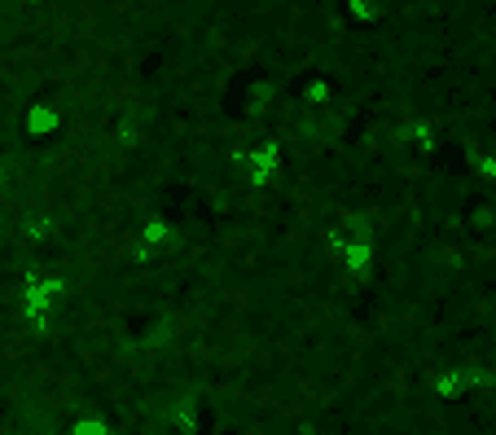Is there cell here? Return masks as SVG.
Returning a JSON list of instances; mask_svg holds the SVG:
<instances>
[{
  "mask_svg": "<svg viewBox=\"0 0 496 435\" xmlns=\"http://www.w3.org/2000/svg\"><path fill=\"white\" fill-rule=\"evenodd\" d=\"M484 172H488V176H496V158H484Z\"/></svg>",
  "mask_w": 496,
  "mask_h": 435,
  "instance_id": "8992f818",
  "label": "cell"
},
{
  "mask_svg": "<svg viewBox=\"0 0 496 435\" xmlns=\"http://www.w3.org/2000/svg\"><path fill=\"white\" fill-rule=\"evenodd\" d=\"M71 435H110V427L97 418H79V423H71Z\"/></svg>",
  "mask_w": 496,
  "mask_h": 435,
  "instance_id": "5b68a950",
  "label": "cell"
},
{
  "mask_svg": "<svg viewBox=\"0 0 496 435\" xmlns=\"http://www.w3.org/2000/svg\"><path fill=\"white\" fill-rule=\"evenodd\" d=\"M58 124H62V119H58V110H49V106H40V110L31 115V128H36V133H53Z\"/></svg>",
  "mask_w": 496,
  "mask_h": 435,
  "instance_id": "277c9868",
  "label": "cell"
},
{
  "mask_svg": "<svg viewBox=\"0 0 496 435\" xmlns=\"http://www.w3.org/2000/svg\"><path fill=\"white\" fill-rule=\"evenodd\" d=\"M22 4H40V0H22Z\"/></svg>",
  "mask_w": 496,
  "mask_h": 435,
  "instance_id": "52a82bcc",
  "label": "cell"
},
{
  "mask_svg": "<svg viewBox=\"0 0 496 435\" xmlns=\"http://www.w3.org/2000/svg\"><path fill=\"white\" fill-rule=\"evenodd\" d=\"M172 242H176V229H172L167 220H149L141 229V246H149V251H154V246H172Z\"/></svg>",
  "mask_w": 496,
  "mask_h": 435,
  "instance_id": "7a4b0ae2",
  "label": "cell"
},
{
  "mask_svg": "<svg viewBox=\"0 0 496 435\" xmlns=\"http://www.w3.org/2000/svg\"><path fill=\"white\" fill-rule=\"evenodd\" d=\"M348 9H352L356 22H378L387 9H382V0H348Z\"/></svg>",
  "mask_w": 496,
  "mask_h": 435,
  "instance_id": "3957f363",
  "label": "cell"
},
{
  "mask_svg": "<svg viewBox=\"0 0 496 435\" xmlns=\"http://www.w3.org/2000/svg\"><path fill=\"white\" fill-rule=\"evenodd\" d=\"M343 260H348L352 273H369V264H373V238H348Z\"/></svg>",
  "mask_w": 496,
  "mask_h": 435,
  "instance_id": "6da1fadb",
  "label": "cell"
}]
</instances>
